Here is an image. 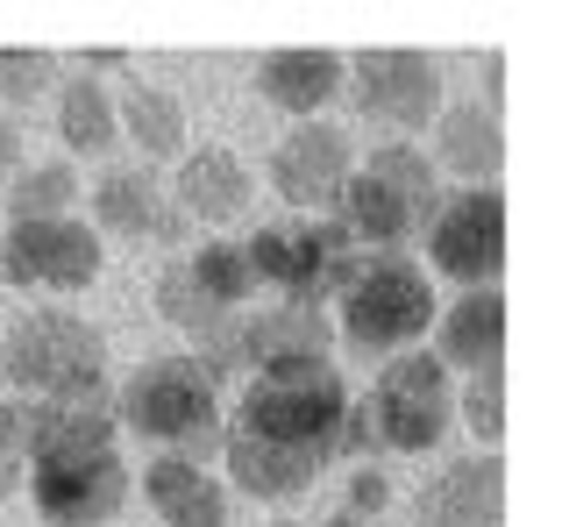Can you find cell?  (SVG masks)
<instances>
[{
	"mask_svg": "<svg viewBox=\"0 0 562 527\" xmlns=\"http://www.w3.org/2000/svg\"><path fill=\"white\" fill-rule=\"evenodd\" d=\"M157 314H165L171 328H186L192 343H200V335H214L221 321H235V314H214V306L200 300V285H192L186 257H171V264H165V278H157Z\"/></svg>",
	"mask_w": 562,
	"mask_h": 527,
	"instance_id": "obj_23",
	"label": "cell"
},
{
	"mask_svg": "<svg viewBox=\"0 0 562 527\" xmlns=\"http://www.w3.org/2000/svg\"><path fill=\"white\" fill-rule=\"evenodd\" d=\"M114 128L143 150V171L186 157V100L171 93V86H143L136 79L122 100H114Z\"/></svg>",
	"mask_w": 562,
	"mask_h": 527,
	"instance_id": "obj_19",
	"label": "cell"
},
{
	"mask_svg": "<svg viewBox=\"0 0 562 527\" xmlns=\"http://www.w3.org/2000/svg\"><path fill=\"white\" fill-rule=\"evenodd\" d=\"M143 500L165 527H228V485L206 463L186 457H150L143 463Z\"/></svg>",
	"mask_w": 562,
	"mask_h": 527,
	"instance_id": "obj_18",
	"label": "cell"
},
{
	"mask_svg": "<svg viewBox=\"0 0 562 527\" xmlns=\"http://www.w3.org/2000/svg\"><path fill=\"white\" fill-rule=\"evenodd\" d=\"M29 485V463H14V457H0V500H14V492Z\"/></svg>",
	"mask_w": 562,
	"mask_h": 527,
	"instance_id": "obj_29",
	"label": "cell"
},
{
	"mask_svg": "<svg viewBox=\"0 0 562 527\" xmlns=\"http://www.w3.org/2000/svg\"><path fill=\"white\" fill-rule=\"evenodd\" d=\"M14 171H22V128H14L8 114H0V193H8Z\"/></svg>",
	"mask_w": 562,
	"mask_h": 527,
	"instance_id": "obj_28",
	"label": "cell"
},
{
	"mask_svg": "<svg viewBox=\"0 0 562 527\" xmlns=\"http://www.w3.org/2000/svg\"><path fill=\"white\" fill-rule=\"evenodd\" d=\"M29 500L50 527H108L128 506V463L114 442L50 449L29 463Z\"/></svg>",
	"mask_w": 562,
	"mask_h": 527,
	"instance_id": "obj_8",
	"label": "cell"
},
{
	"mask_svg": "<svg viewBox=\"0 0 562 527\" xmlns=\"http://www.w3.org/2000/svg\"><path fill=\"white\" fill-rule=\"evenodd\" d=\"M321 527H392V520H371V514H342V506H335V514L321 520Z\"/></svg>",
	"mask_w": 562,
	"mask_h": 527,
	"instance_id": "obj_30",
	"label": "cell"
},
{
	"mask_svg": "<svg viewBox=\"0 0 562 527\" xmlns=\"http://www.w3.org/2000/svg\"><path fill=\"white\" fill-rule=\"evenodd\" d=\"M342 71H349L342 51H321V43H285V51H263L257 93L271 100L278 114H292V122H321V108L342 93Z\"/></svg>",
	"mask_w": 562,
	"mask_h": 527,
	"instance_id": "obj_15",
	"label": "cell"
},
{
	"mask_svg": "<svg viewBox=\"0 0 562 527\" xmlns=\"http://www.w3.org/2000/svg\"><path fill=\"white\" fill-rule=\"evenodd\" d=\"M435 171H456L463 186H492L506 171V128L484 100H456L435 114Z\"/></svg>",
	"mask_w": 562,
	"mask_h": 527,
	"instance_id": "obj_17",
	"label": "cell"
},
{
	"mask_svg": "<svg viewBox=\"0 0 562 527\" xmlns=\"http://www.w3.org/2000/svg\"><path fill=\"white\" fill-rule=\"evenodd\" d=\"M357 421H363V435H371V449H384V457H427L456 421V385L427 349L384 357L371 400L357 406Z\"/></svg>",
	"mask_w": 562,
	"mask_h": 527,
	"instance_id": "obj_6",
	"label": "cell"
},
{
	"mask_svg": "<svg viewBox=\"0 0 562 527\" xmlns=\"http://www.w3.org/2000/svg\"><path fill=\"white\" fill-rule=\"evenodd\" d=\"M435 363L441 371H498L506 363V292H456L449 314L435 321Z\"/></svg>",
	"mask_w": 562,
	"mask_h": 527,
	"instance_id": "obj_16",
	"label": "cell"
},
{
	"mask_svg": "<svg viewBox=\"0 0 562 527\" xmlns=\"http://www.w3.org/2000/svg\"><path fill=\"white\" fill-rule=\"evenodd\" d=\"M186 271H192V285H200V300L214 306V314H243V306L257 300L243 243H200V250H186Z\"/></svg>",
	"mask_w": 562,
	"mask_h": 527,
	"instance_id": "obj_22",
	"label": "cell"
},
{
	"mask_svg": "<svg viewBox=\"0 0 562 527\" xmlns=\"http://www.w3.org/2000/svg\"><path fill=\"white\" fill-rule=\"evenodd\" d=\"M50 71H57V57L50 51H8L0 43V100H36V93H50Z\"/></svg>",
	"mask_w": 562,
	"mask_h": 527,
	"instance_id": "obj_26",
	"label": "cell"
},
{
	"mask_svg": "<svg viewBox=\"0 0 562 527\" xmlns=\"http://www.w3.org/2000/svg\"><path fill=\"white\" fill-rule=\"evenodd\" d=\"M420 236H427V264L441 278H456L463 292L498 285V271H506V193L498 186H463V193L435 200Z\"/></svg>",
	"mask_w": 562,
	"mask_h": 527,
	"instance_id": "obj_9",
	"label": "cell"
},
{
	"mask_svg": "<svg viewBox=\"0 0 562 527\" xmlns=\"http://www.w3.org/2000/svg\"><path fill=\"white\" fill-rule=\"evenodd\" d=\"M349 171H357V143H349V128H335V122H300V128H285V143L271 150L278 200L300 208L306 222L328 214L335 200H342Z\"/></svg>",
	"mask_w": 562,
	"mask_h": 527,
	"instance_id": "obj_11",
	"label": "cell"
},
{
	"mask_svg": "<svg viewBox=\"0 0 562 527\" xmlns=\"http://www.w3.org/2000/svg\"><path fill=\"white\" fill-rule=\"evenodd\" d=\"M57 136H65V150H86V157H100L122 136V128H114V93L93 71L65 79V93H57Z\"/></svg>",
	"mask_w": 562,
	"mask_h": 527,
	"instance_id": "obj_20",
	"label": "cell"
},
{
	"mask_svg": "<svg viewBox=\"0 0 562 527\" xmlns=\"http://www.w3.org/2000/svg\"><path fill=\"white\" fill-rule=\"evenodd\" d=\"M79 208V171L71 165H22L8 179V222H65Z\"/></svg>",
	"mask_w": 562,
	"mask_h": 527,
	"instance_id": "obj_21",
	"label": "cell"
},
{
	"mask_svg": "<svg viewBox=\"0 0 562 527\" xmlns=\"http://www.w3.org/2000/svg\"><path fill=\"white\" fill-rule=\"evenodd\" d=\"M384 506H392V478L384 471H349V500H342V514H371V520H384Z\"/></svg>",
	"mask_w": 562,
	"mask_h": 527,
	"instance_id": "obj_27",
	"label": "cell"
},
{
	"mask_svg": "<svg viewBox=\"0 0 562 527\" xmlns=\"http://www.w3.org/2000/svg\"><path fill=\"white\" fill-rule=\"evenodd\" d=\"M335 343H349L357 357H406L420 349V335L435 328V285L406 250L363 257L349 271V285L335 292Z\"/></svg>",
	"mask_w": 562,
	"mask_h": 527,
	"instance_id": "obj_3",
	"label": "cell"
},
{
	"mask_svg": "<svg viewBox=\"0 0 562 527\" xmlns=\"http://www.w3.org/2000/svg\"><path fill=\"white\" fill-rule=\"evenodd\" d=\"M243 264L263 292H278V306H321L349 285L363 250L335 214H321V222H263L243 243Z\"/></svg>",
	"mask_w": 562,
	"mask_h": 527,
	"instance_id": "obj_4",
	"label": "cell"
},
{
	"mask_svg": "<svg viewBox=\"0 0 562 527\" xmlns=\"http://www.w3.org/2000/svg\"><path fill=\"white\" fill-rule=\"evenodd\" d=\"M114 428L143 435L157 457L206 463V457H221L228 414H221V385L192 357H150L143 371L122 378V392H114Z\"/></svg>",
	"mask_w": 562,
	"mask_h": 527,
	"instance_id": "obj_2",
	"label": "cell"
},
{
	"mask_svg": "<svg viewBox=\"0 0 562 527\" xmlns=\"http://www.w3.org/2000/svg\"><path fill=\"white\" fill-rule=\"evenodd\" d=\"M363 171H371V179H384V186H398V193H413V200H427V208L441 200V186H435L441 171H435V157H427L420 143H378Z\"/></svg>",
	"mask_w": 562,
	"mask_h": 527,
	"instance_id": "obj_24",
	"label": "cell"
},
{
	"mask_svg": "<svg viewBox=\"0 0 562 527\" xmlns=\"http://www.w3.org/2000/svg\"><path fill=\"white\" fill-rule=\"evenodd\" d=\"M249 165L228 150V143H200V150H186L179 157V171H171V208H179V222L186 228H221V222H235V214L249 208Z\"/></svg>",
	"mask_w": 562,
	"mask_h": 527,
	"instance_id": "obj_14",
	"label": "cell"
},
{
	"mask_svg": "<svg viewBox=\"0 0 562 527\" xmlns=\"http://www.w3.org/2000/svg\"><path fill=\"white\" fill-rule=\"evenodd\" d=\"M456 414L470 421V435L484 442V457H498V442H506V363H498V371H470Z\"/></svg>",
	"mask_w": 562,
	"mask_h": 527,
	"instance_id": "obj_25",
	"label": "cell"
},
{
	"mask_svg": "<svg viewBox=\"0 0 562 527\" xmlns=\"http://www.w3.org/2000/svg\"><path fill=\"white\" fill-rule=\"evenodd\" d=\"M371 435L357 421V400L335 378V363L292 378H249L235 421L221 428V463L235 471V492L249 500H300L328 463H363Z\"/></svg>",
	"mask_w": 562,
	"mask_h": 527,
	"instance_id": "obj_1",
	"label": "cell"
},
{
	"mask_svg": "<svg viewBox=\"0 0 562 527\" xmlns=\"http://www.w3.org/2000/svg\"><path fill=\"white\" fill-rule=\"evenodd\" d=\"M0 371H8L14 400H57L71 385L108 378V343L86 314L71 306H29L14 314V328L0 335Z\"/></svg>",
	"mask_w": 562,
	"mask_h": 527,
	"instance_id": "obj_5",
	"label": "cell"
},
{
	"mask_svg": "<svg viewBox=\"0 0 562 527\" xmlns=\"http://www.w3.org/2000/svg\"><path fill=\"white\" fill-rule=\"evenodd\" d=\"M342 86L357 93L363 122L384 128V143H413L420 128H435L441 108H449V100H441V65L427 51H406V43L363 51L357 65L342 71Z\"/></svg>",
	"mask_w": 562,
	"mask_h": 527,
	"instance_id": "obj_7",
	"label": "cell"
},
{
	"mask_svg": "<svg viewBox=\"0 0 562 527\" xmlns=\"http://www.w3.org/2000/svg\"><path fill=\"white\" fill-rule=\"evenodd\" d=\"M100 236L65 214V222H8L0 236V278L22 292H86L100 278Z\"/></svg>",
	"mask_w": 562,
	"mask_h": 527,
	"instance_id": "obj_10",
	"label": "cell"
},
{
	"mask_svg": "<svg viewBox=\"0 0 562 527\" xmlns=\"http://www.w3.org/2000/svg\"><path fill=\"white\" fill-rule=\"evenodd\" d=\"M93 236H128V243H186V222H179V208H171V193H165V179L157 171H143V165H122V171H100V186H93Z\"/></svg>",
	"mask_w": 562,
	"mask_h": 527,
	"instance_id": "obj_13",
	"label": "cell"
},
{
	"mask_svg": "<svg viewBox=\"0 0 562 527\" xmlns=\"http://www.w3.org/2000/svg\"><path fill=\"white\" fill-rule=\"evenodd\" d=\"M263 527H306V520H263Z\"/></svg>",
	"mask_w": 562,
	"mask_h": 527,
	"instance_id": "obj_31",
	"label": "cell"
},
{
	"mask_svg": "<svg viewBox=\"0 0 562 527\" xmlns=\"http://www.w3.org/2000/svg\"><path fill=\"white\" fill-rule=\"evenodd\" d=\"M413 527H506V463L456 457L413 492Z\"/></svg>",
	"mask_w": 562,
	"mask_h": 527,
	"instance_id": "obj_12",
	"label": "cell"
}]
</instances>
